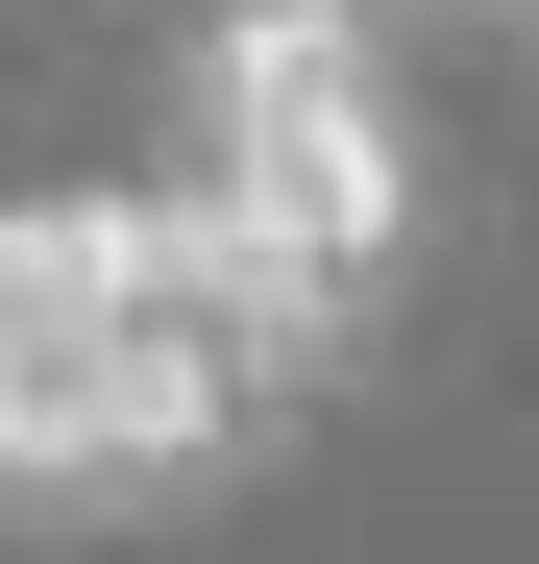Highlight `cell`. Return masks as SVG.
<instances>
[{
  "label": "cell",
  "instance_id": "3",
  "mask_svg": "<svg viewBox=\"0 0 539 564\" xmlns=\"http://www.w3.org/2000/svg\"><path fill=\"white\" fill-rule=\"evenodd\" d=\"M393 25H491V50H515V0H393Z\"/></svg>",
  "mask_w": 539,
  "mask_h": 564
},
{
  "label": "cell",
  "instance_id": "1",
  "mask_svg": "<svg viewBox=\"0 0 539 564\" xmlns=\"http://www.w3.org/2000/svg\"><path fill=\"white\" fill-rule=\"evenodd\" d=\"M319 368L343 344L270 295V246L197 172H147V197H0V491H197Z\"/></svg>",
  "mask_w": 539,
  "mask_h": 564
},
{
  "label": "cell",
  "instance_id": "4",
  "mask_svg": "<svg viewBox=\"0 0 539 564\" xmlns=\"http://www.w3.org/2000/svg\"><path fill=\"white\" fill-rule=\"evenodd\" d=\"M515 50H539V0H515Z\"/></svg>",
  "mask_w": 539,
  "mask_h": 564
},
{
  "label": "cell",
  "instance_id": "2",
  "mask_svg": "<svg viewBox=\"0 0 539 564\" xmlns=\"http://www.w3.org/2000/svg\"><path fill=\"white\" fill-rule=\"evenodd\" d=\"M197 197L270 246L319 344L393 295L417 246V123H393V0H221L197 25Z\"/></svg>",
  "mask_w": 539,
  "mask_h": 564
}]
</instances>
